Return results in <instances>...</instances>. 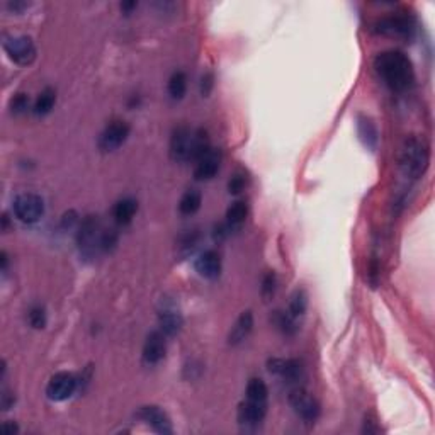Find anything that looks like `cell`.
<instances>
[{
	"label": "cell",
	"instance_id": "d4e9b609",
	"mask_svg": "<svg viewBox=\"0 0 435 435\" xmlns=\"http://www.w3.org/2000/svg\"><path fill=\"white\" fill-rule=\"evenodd\" d=\"M187 90V77L184 72H175L174 75L168 80V94H171L172 99L179 101L186 95Z\"/></svg>",
	"mask_w": 435,
	"mask_h": 435
},
{
	"label": "cell",
	"instance_id": "3957f363",
	"mask_svg": "<svg viewBox=\"0 0 435 435\" xmlns=\"http://www.w3.org/2000/svg\"><path fill=\"white\" fill-rule=\"evenodd\" d=\"M290 403L294 413L305 423H315L318 420L319 403L305 388H296V390H292L290 393Z\"/></svg>",
	"mask_w": 435,
	"mask_h": 435
},
{
	"label": "cell",
	"instance_id": "8fae6325",
	"mask_svg": "<svg viewBox=\"0 0 435 435\" xmlns=\"http://www.w3.org/2000/svg\"><path fill=\"white\" fill-rule=\"evenodd\" d=\"M269 372L283 377L287 383H296L303 377V364L298 359H269Z\"/></svg>",
	"mask_w": 435,
	"mask_h": 435
},
{
	"label": "cell",
	"instance_id": "f546056e",
	"mask_svg": "<svg viewBox=\"0 0 435 435\" xmlns=\"http://www.w3.org/2000/svg\"><path fill=\"white\" fill-rule=\"evenodd\" d=\"M245 184H247V180H245V175H240V174L233 175L232 180H230V182H228L230 194H238V192L244 191Z\"/></svg>",
	"mask_w": 435,
	"mask_h": 435
},
{
	"label": "cell",
	"instance_id": "277c9868",
	"mask_svg": "<svg viewBox=\"0 0 435 435\" xmlns=\"http://www.w3.org/2000/svg\"><path fill=\"white\" fill-rule=\"evenodd\" d=\"M14 214L22 223H36L45 214V201L38 194H21L14 199Z\"/></svg>",
	"mask_w": 435,
	"mask_h": 435
},
{
	"label": "cell",
	"instance_id": "7402d4cb",
	"mask_svg": "<svg viewBox=\"0 0 435 435\" xmlns=\"http://www.w3.org/2000/svg\"><path fill=\"white\" fill-rule=\"evenodd\" d=\"M201 204H203L201 192L196 191V189H191V191H187L186 194L180 198L179 211L182 214H186V216H191V214L198 213L199 207H201Z\"/></svg>",
	"mask_w": 435,
	"mask_h": 435
},
{
	"label": "cell",
	"instance_id": "4dcf8cb0",
	"mask_svg": "<svg viewBox=\"0 0 435 435\" xmlns=\"http://www.w3.org/2000/svg\"><path fill=\"white\" fill-rule=\"evenodd\" d=\"M13 107L15 111H24L26 107H28V99H26V95L19 94L13 101Z\"/></svg>",
	"mask_w": 435,
	"mask_h": 435
},
{
	"label": "cell",
	"instance_id": "9a60e30c",
	"mask_svg": "<svg viewBox=\"0 0 435 435\" xmlns=\"http://www.w3.org/2000/svg\"><path fill=\"white\" fill-rule=\"evenodd\" d=\"M167 345H165V335L161 332H152L146 337L143 345V361L145 364L155 365L165 357Z\"/></svg>",
	"mask_w": 435,
	"mask_h": 435
},
{
	"label": "cell",
	"instance_id": "2e32d148",
	"mask_svg": "<svg viewBox=\"0 0 435 435\" xmlns=\"http://www.w3.org/2000/svg\"><path fill=\"white\" fill-rule=\"evenodd\" d=\"M196 271L206 279H216L221 274V259L216 250H204L196 259Z\"/></svg>",
	"mask_w": 435,
	"mask_h": 435
},
{
	"label": "cell",
	"instance_id": "d6986e66",
	"mask_svg": "<svg viewBox=\"0 0 435 435\" xmlns=\"http://www.w3.org/2000/svg\"><path fill=\"white\" fill-rule=\"evenodd\" d=\"M136 211H138L136 199L122 198V199H119L116 204H114L113 216H114V219H116L118 225H128V223L133 221Z\"/></svg>",
	"mask_w": 435,
	"mask_h": 435
},
{
	"label": "cell",
	"instance_id": "44dd1931",
	"mask_svg": "<svg viewBox=\"0 0 435 435\" xmlns=\"http://www.w3.org/2000/svg\"><path fill=\"white\" fill-rule=\"evenodd\" d=\"M357 131H359V136L363 140V143L367 146V148L374 150L377 146V129L376 126L372 125L371 119H367L365 116L357 118Z\"/></svg>",
	"mask_w": 435,
	"mask_h": 435
},
{
	"label": "cell",
	"instance_id": "6da1fadb",
	"mask_svg": "<svg viewBox=\"0 0 435 435\" xmlns=\"http://www.w3.org/2000/svg\"><path fill=\"white\" fill-rule=\"evenodd\" d=\"M374 68L383 82L395 92L406 90L413 84V65L405 53L398 49L379 53L374 60Z\"/></svg>",
	"mask_w": 435,
	"mask_h": 435
},
{
	"label": "cell",
	"instance_id": "ffe728a7",
	"mask_svg": "<svg viewBox=\"0 0 435 435\" xmlns=\"http://www.w3.org/2000/svg\"><path fill=\"white\" fill-rule=\"evenodd\" d=\"M248 216V206L244 201L233 203L232 206L226 211V226L230 228V232L238 230L245 223V219Z\"/></svg>",
	"mask_w": 435,
	"mask_h": 435
},
{
	"label": "cell",
	"instance_id": "7a4b0ae2",
	"mask_svg": "<svg viewBox=\"0 0 435 435\" xmlns=\"http://www.w3.org/2000/svg\"><path fill=\"white\" fill-rule=\"evenodd\" d=\"M429 161V143L418 136L406 138L402 146V155H400V167H402L403 175L410 177V179H418L425 174Z\"/></svg>",
	"mask_w": 435,
	"mask_h": 435
},
{
	"label": "cell",
	"instance_id": "f1b7e54d",
	"mask_svg": "<svg viewBox=\"0 0 435 435\" xmlns=\"http://www.w3.org/2000/svg\"><path fill=\"white\" fill-rule=\"evenodd\" d=\"M274 291H276V276L274 272H269V274L264 277V280H262V296H264V298H271V296L274 294Z\"/></svg>",
	"mask_w": 435,
	"mask_h": 435
},
{
	"label": "cell",
	"instance_id": "5bb4252c",
	"mask_svg": "<svg viewBox=\"0 0 435 435\" xmlns=\"http://www.w3.org/2000/svg\"><path fill=\"white\" fill-rule=\"evenodd\" d=\"M267 413V403L247 400L238 406V422L245 427H257L264 422Z\"/></svg>",
	"mask_w": 435,
	"mask_h": 435
},
{
	"label": "cell",
	"instance_id": "8992f818",
	"mask_svg": "<svg viewBox=\"0 0 435 435\" xmlns=\"http://www.w3.org/2000/svg\"><path fill=\"white\" fill-rule=\"evenodd\" d=\"M196 129L180 126L172 133L171 138V157L175 161H192V152H194Z\"/></svg>",
	"mask_w": 435,
	"mask_h": 435
},
{
	"label": "cell",
	"instance_id": "83f0119b",
	"mask_svg": "<svg viewBox=\"0 0 435 435\" xmlns=\"http://www.w3.org/2000/svg\"><path fill=\"white\" fill-rule=\"evenodd\" d=\"M28 319H29V325L33 329H45L46 325V313H45V308L43 306H33L28 313Z\"/></svg>",
	"mask_w": 435,
	"mask_h": 435
},
{
	"label": "cell",
	"instance_id": "484cf974",
	"mask_svg": "<svg viewBox=\"0 0 435 435\" xmlns=\"http://www.w3.org/2000/svg\"><path fill=\"white\" fill-rule=\"evenodd\" d=\"M306 308H308L306 291L305 290H296L294 294H292V298H291L290 311H287V313H290L292 318L298 319L299 317H303V315H305Z\"/></svg>",
	"mask_w": 435,
	"mask_h": 435
},
{
	"label": "cell",
	"instance_id": "5b68a950",
	"mask_svg": "<svg viewBox=\"0 0 435 435\" xmlns=\"http://www.w3.org/2000/svg\"><path fill=\"white\" fill-rule=\"evenodd\" d=\"M3 49L9 55V58L21 67H28L36 58V46L29 36L7 38L3 41Z\"/></svg>",
	"mask_w": 435,
	"mask_h": 435
},
{
	"label": "cell",
	"instance_id": "7c38bea8",
	"mask_svg": "<svg viewBox=\"0 0 435 435\" xmlns=\"http://www.w3.org/2000/svg\"><path fill=\"white\" fill-rule=\"evenodd\" d=\"M221 152L218 148H209L206 153L196 161L194 177L198 180H211L219 172L221 167Z\"/></svg>",
	"mask_w": 435,
	"mask_h": 435
},
{
	"label": "cell",
	"instance_id": "52a82bcc",
	"mask_svg": "<svg viewBox=\"0 0 435 435\" xmlns=\"http://www.w3.org/2000/svg\"><path fill=\"white\" fill-rule=\"evenodd\" d=\"M77 384H79V381L70 372H58L48 381L46 396L52 402H65V400L72 398L73 393L77 391Z\"/></svg>",
	"mask_w": 435,
	"mask_h": 435
},
{
	"label": "cell",
	"instance_id": "9c48e42d",
	"mask_svg": "<svg viewBox=\"0 0 435 435\" xmlns=\"http://www.w3.org/2000/svg\"><path fill=\"white\" fill-rule=\"evenodd\" d=\"M413 21L406 15H393L381 19L376 24V33L390 38H411L413 34Z\"/></svg>",
	"mask_w": 435,
	"mask_h": 435
},
{
	"label": "cell",
	"instance_id": "30bf717a",
	"mask_svg": "<svg viewBox=\"0 0 435 435\" xmlns=\"http://www.w3.org/2000/svg\"><path fill=\"white\" fill-rule=\"evenodd\" d=\"M129 136V125L125 121H113L107 125L99 136V148L102 152H114Z\"/></svg>",
	"mask_w": 435,
	"mask_h": 435
},
{
	"label": "cell",
	"instance_id": "ac0fdd59",
	"mask_svg": "<svg viewBox=\"0 0 435 435\" xmlns=\"http://www.w3.org/2000/svg\"><path fill=\"white\" fill-rule=\"evenodd\" d=\"M182 329V317L175 308H165L160 313V332L165 337H174Z\"/></svg>",
	"mask_w": 435,
	"mask_h": 435
},
{
	"label": "cell",
	"instance_id": "cb8c5ba5",
	"mask_svg": "<svg viewBox=\"0 0 435 435\" xmlns=\"http://www.w3.org/2000/svg\"><path fill=\"white\" fill-rule=\"evenodd\" d=\"M267 398H269L267 384H265L260 377H252L247 384V400L267 403Z\"/></svg>",
	"mask_w": 435,
	"mask_h": 435
},
{
	"label": "cell",
	"instance_id": "ba28073f",
	"mask_svg": "<svg viewBox=\"0 0 435 435\" xmlns=\"http://www.w3.org/2000/svg\"><path fill=\"white\" fill-rule=\"evenodd\" d=\"M102 228L97 216H88L82 223L79 230V245L84 253H94L95 250H101L102 240Z\"/></svg>",
	"mask_w": 435,
	"mask_h": 435
},
{
	"label": "cell",
	"instance_id": "4316f807",
	"mask_svg": "<svg viewBox=\"0 0 435 435\" xmlns=\"http://www.w3.org/2000/svg\"><path fill=\"white\" fill-rule=\"evenodd\" d=\"M274 323L277 325V329L286 335H294L296 332H298V323H296V318H292L290 313L276 311Z\"/></svg>",
	"mask_w": 435,
	"mask_h": 435
},
{
	"label": "cell",
	"instance_id": "4fadbf2b",
	"mask_svg": "<svg viewBox=\"0 0 435 435\" xmlns=\"http://www.w3.org/2000/svg\"><path fill=\"white\" fill-rule=\"evenodd\" d=\"M138 417H140L145 423H148L155 432H159V434L174 432L171 418H168L167 413H165V411L159 406H153V405L143 406L140 411H138Z\"/></svg>",
	"mask_w": 435,
	"mask_h": 435
},
{
	"label": "cell",
	"instance_id": "e0dca14e",
	"mask_svg": "<svg viewBox=\"0 0 435 435\" xmlns=\"http://www.w3.org/2000/svg\"><path fill=\"white\" fill-rule=\"evenodd\" d=\"M253 329V315L252 311H244L240 317L237 318L235 325L232 326L228 335V344L230 345H238L248 337L250 332Z\"/></svg>",
	"mask_w": 435,
	"mask_h": 435
},
{
	"label": "cell",
	"instance_id": "603a6c76",
	"mask_svg": "<svg viewBox=\"0 0 435 435\" xmlns=\"http://www.w3.org/2000/svg\"><path fill=\"white\" fill-rule=\"evenodd\" d=\"M56 102V92L53 88H45L40 95H38L36 102H34V114L36 116H45L53 109Z\"/></svg>",
	"mask_w": 435,
	"mask_h": 435
}]
</instances>
